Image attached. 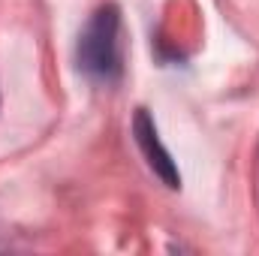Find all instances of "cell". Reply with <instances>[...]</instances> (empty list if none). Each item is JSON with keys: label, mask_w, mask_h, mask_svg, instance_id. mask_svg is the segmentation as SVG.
Returning a JSON list of instances; mask_svg holds the SVG:
<instances>
[{"label": "cell", "mask_w": 259, "mask_h": 256, "mask_svg": "<svg viewBox=\"0 0 259 256\" xmlns=\"http://www.w3.org/2000/svg\"><path fill=\"white\" fill-rule=\"evenodd\" d=\"M78 66L97 81L121 75V15L115 6H100L78 36Z\"/></svg>", "instance_id": "6da1fadb"}, {"label": "cell", "mask_w": 259, "mask_h": 256, "mask_svg": "<svg viewBox=\"0 0 259 256\" xmlns=\"http://www.w3.org/2000/svg\"><path fill=\"white\" fill-rule=\"evenodd\" d=\"M133 133H136V142H139V148H142L148 166L154 169V175H160L166 187L178 190V187H181L178 166H175L172 154L163 148V142H160V136H157V127H154V118H151L145 109L136 112V118H133Z\"/></svg>", "instance_id": "7a4b0ae2"}]
</instances>
